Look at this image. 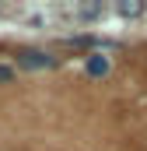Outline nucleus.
I'll list each match as a JSON object with an SVG mask.
<instances>
[{
    "label": "nucleus",
    "mask_w": 147,
    "mask_h": 151,
    "mask_svg": "<svg viewBox=\"0 0 147 151\" xmlns=\"http://www.w3.org/2000/svg\"><path fill=\"white\" fill-rule=\"evenodd\" d=\"M140 11H144L140 4H123V7H119V14H140Z\"/></svg>",
    "instance_id": "nucleus-3"
},
{
    "label": "nucleus",
    "mask_w": 147,
    "mask_h": 151,
    "mask_svg": "<svg viewBox=\"0 0 147 151\" xmlns=\"http://www.w3.org/2000/svg\"><path fill=\"white\" fill-rule=\"evenodd\" d=\"M105 70H109V60L105 56H88V74L91 77H102Z\"/></svg>",
    "instance_id": "nucleus-2"
},
{
    "label": "nucleus",
    "mask_w": 147,
    "mask_h": 151,
    "mask_svg": "<svg viewBox=\"0 0 147 151\" xmlns=\"http://www.w3.org/2000/svg\"><path fill=\"white\" fill-rule=\"evenodd\" d=\"M18 63H21V67H53V56L35 53V49H25V53L18 56Z\"/></svg>",
    "instance_id": "nucleus-1"
},
{
    "label": "nucleus",
    "mask_w": 147,
    "mask_h": 151,
    "mask_svg": "<svg viewBox=\"0 0 147 151\" xmlns=\"http://www.w3.org/2000/svg\"><path fill=\"white\" fill-rule=\"evenodd\" d=\"M0 81H11V67H0Z\"/></svg>",
    "instance_id": "nucleus-4"
}]
</instances>
